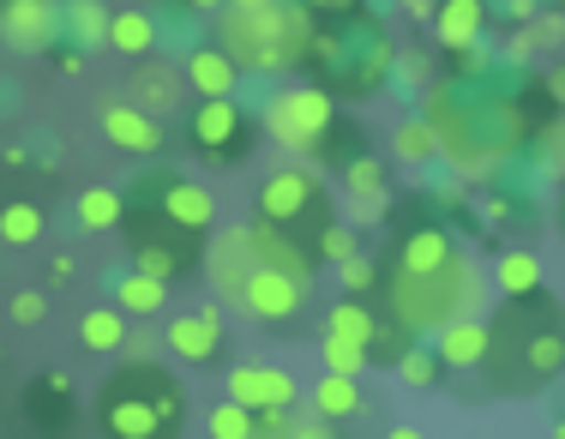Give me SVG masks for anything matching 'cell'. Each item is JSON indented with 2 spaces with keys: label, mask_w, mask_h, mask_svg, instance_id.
I'll list each match as a JSON object with an SVG mask.
<instances>
[{
  "label": "cell",
  "mask_w": 565,
  "mask_h": 439,
  "mask_svg": "<svg viewBox=\"0 0 565 439\" xmlns=\"http://www.w3.org/2000/svg\"><path fill=\"white\" fill-rule=\"evenodd\" d=\"M289 439H326V428H319V421H295L289 416Z\"/></svg>",
  "instance_id": "39"
},
{
  "label": "cell",
  "mask_w": 565,
  "mask_h": 439,
  "mask_svg": "<svg viewBox=\"0 0 565 439\" xmlns=\"http://www.w3.org/2000/svg\"><path fill=\"white\" fill-rule=\"evenodd\" d=\"M217 205L199 181L174 175V169H151L127 188V229L132 235H174V242H199L211 229Z\"/></svg>",
  "instance_id": "5"
},
{
  "label": "cell",
  "mask_w": 565,
  "mask_h": 439,
  "mask_svg": "<svg viewBox=\"0 0 565 439\" xmlns=\"http://www.w3.org/2000/svg\"><path fill=\"white\" fill-rule=\"evenodd\" d=\"M97 416L109 439H174L186 428V392L169 367L157 362H127L103 379Z\"/></svg>",
  "instance_id": "2"
},
{
  "label": "cell",
  "mask_w": 565,
  "mask_h": 439,
  "mask_svg": "<svg viewBox=\"0 0 565 439\" xmlns=\"http://www.w3.org/2000/svg\"><path fill=\"white\" fill-rule=\"evenodd\" d=\"M253 242H259V259L271 265V271H282V277H295V283H313V253L307 247H295V242H282L277 229H265V223H253Z\"/></svg>",
  "instance_id": "19"
},
{
  "label": "cell",
  "mask_w": 565,
  "mask_h": 439,
  "mask_svg": "<svg viewBox=\"0 0 565 439\" xmlns=\"http://www.w3.org/2000/svg\"><path fill=\"white\" fill-rule=\"evenodd\" d=\"M265 121H271V132L289 144V151H313V144L331 132V121H338V103H331L326 90L301 85V90H282L271 109H265Z\"/></svg>",
  "instance_id": "7"
},
{
  "label": "cell",
  "mask_w": 565,
  "mask_h": 439,
  "mask_svg": "<svg viewBox=\"0 0 565 439\" xmlns=\"http://www.w3.org/2000/svg\"><path fill=\"white\" fill-rule=\"evenodd\" d=\"M481 296V277L469 259H451L446 271H403L392 265L385 271V313H392L397 331H434V338H446L451 325H463V319H476Z\"/></svg>",
  "instance_id": "3"
},
{
  "label": "cell",
  "mask_w": 565,
  "mask_h": 439,
  "mask_svg": "<svg viewBox=\"0 0 565 439\" xmlns=\"http://www.w3.org/2000/svg\"><path fill=\"white\" fill-rule=\"evenodd\" d=\"M0 242H12V247H36V242H43V205H31V199L0 205Z\"/></svg>",
  "instance_id": "23"
},
{
  "label": "cell",
  "mask_w": 565,
  "mask_h": 439,
  "mask_svg": "<svg viewBox=\"0 0 565 439\" xmlns=\"http://www.w3.org/2000/svg\"><path fill=\"white\" fill-rule=\"evenodd\" d=\"M55 31H61V12L43 7V0H12V7H0V36L12 49H49Z\"/></svg>",
  "instance_id": "15"
},
{
  "label": "cell",
  "mask_w": 565,
  "mask_h": 439,
  "mask_svg": "<svg viewBox=\"0 0 565 439\" xmlns=\"http://www.w3.org/2000/svg\"><path fill=\"white\" fill-rule=\"evenodd\" d=\"M66 24L78 31V43H90V36L109 31V19H103V7H66Z\"/></svg>",
  "instance_id": "35"
},
{
  "label": "cell",
  "mask_w": 565,
  "mask_h": 439,
  "mask_svg": "<svg viewBox=\"0 0 565 439\" xmlns=\"http://www.w3.org/2000/svg\"><path fill=\"white\" fill-rule=\"evenodd\" d=\"M253 433H259V416L241 409V404H223L217 416H211V439H253Z\"/></svg>",
  "instance_id": "30"
},
{
  "label": "cell",
  "mask_w": 565,
  "mask_h": 439,
  "mask_svg": "<svg viewBox=\"0 0 565 439\" xmlns=\"http://www.w3.org/2000/svg\"><path fill=\"white\" fill-rule=\"evenodd\" d=\"M228 397H235L241 409H253V416L277 409V367H235V374H228Z\"/></svg>",
  "instance_id": "21"
},
{
  "label": "cell",
  "mask_w": 565,
  "mask_h": 439,
  "mask_svg": "<svg viewBox=\"0 0 565 439\" xmlns=\"http://www.w3.org/2000/svg\"><path fill=\"white\" fill-rule=\"evenodd\" d=\"M235 78H241V66L228 61L223 49H199V55L186 61V85H193L205 103H223L228 90H235Z\"/></svg>",
  "instance_id": "18"
},
{
  "label": "cell",
  "mask_w": 565,
  "mask_h": 439,
  "mask_svg": "<svg viewBox=\"0 0 565 439\" xmlns=\"http://www.w3.org/2000/svg\"><path fill=\"white\" fill-rule=\"evenodd\" d=\"M193 151L205 157V163H235V157H247V115L235 109V97L199 103L193 109Z\"/></svg>",
  "instance_id": "8"
},
{
  "label": "cell",
  "mask_w": 565,
  "mask_h": 439,
  "mask_svg": "<svg viewBox=\"0 0 565 439\" xmlns=\"http://www.w3.org/2000/svg\"><path fill=\"white\" fill-rule=\"evenodd\" d=\"M559 367H565V319L547 296L505 301L488 319V362H481V374H488V385L500 397L542 392Z\"/></svg>",
  "instance_id": "1"
},
{
  "label": "cell",
  "mask_w": 565,
  "mask_h": 439,
  "mask_svg": "<svg viewBox=\"0 0 565 439\" xmlns=\"http://www.w3.org/2000/svg\"><path fill=\"white\" fill-rule=\"evenodd\" d=\"M43 313H49V296H36V289H19V296H12V319H19V325H36Z\"/></svg>",
  "instance_id": "37"
},
{
  "label": "cell",
  "mask_w": 565,
  "mask_h": 439,
  "mask_svg": "<svg viewBox=\"0 0 565 439\" xmlns=\"http://www.w3.org/2000/svg\"><path fill=\"white\" fill-rule=\"evenodd\" d=\"M385 439H422V433H415V428H392V433H385Z\"/></svg>",
  "instance_id": "41"
},
{
  "label": "cell",
  "mask_w": 565,
  "mask_h": 439,
  "mask_svg": "<svg viewBox=\"0 0 565 439\" xmlns=\"http://www.w3.org/2000/svg\"><path fill=\"white\" fill-rule=\"evenodd\" d=\"M109 43L120 49V55H139V61H151L157 24L145 19V12H115V19H109Z\"/></svg>",
  "instance_id": "24"
},
{
  "label": "cell",
  "mask_w": 565,
  "mask_h": 439,
  "mask_svg": "<svg viewBox=\"0 0 565 439\" xmlns=\"http://www.w3.org/2000/svg\"><path fill=\"white\" fill-rule=\"evenodd\" d=\"M259 223L319 259V235L331 229V193L319 188L307 169H277L259 188Z\"/></svg>",
  "instance_id": "6"
},
{
  "label": "cell",
  "mask_w": 565,
  "mask_h": 439,
  "mask_svg": "<svg viewBox=\"0 0 565 439\" xmlns=\"http://www.w3.org/2000/svg\"><path fill=\"white\" fill-rule=\"evenodd\" d=\"M78 223L85 229H115V223H127V199L109 188H85L78 193Z\"/></svg>",
  "instance_id": "26"
},
{
  "label": "cell",
  "mask_w": 565,
  "mask_h": 439,
  "mask_svg": "<svg viewBox=\"0 0 565 439\" xmlns=\"http://www.w3.org/2000/svg\"><path fill=\"white\" fill-rule=\"evenodd\" d=\"M319 416H326V421H349V416H355V409H361V392H355V379H343V374H326V379H319Z\"/></svg>",
  "instance_id": "27"
},
{
  "label": "cell",
  "mask_w": 565,
  "mask_h": 439,
  "mask_svg": "<svg viewBox=\"0 0 565 439\" xmlns=\"http://www.w3.org/2000/svg\"><path fill=\"white\" fill-rule=\"evenodd\" d=\"M223 55L247 73H277V66H295L313 43V24H307L301 7H277V0H241V7L223 12L217 24Z\"/></svg>",
  "instance_id": "4"
},
{
  "label": "cell",
  "mask_w": 565,
  "mask_h": 439,
  "mask_svg": "<svg viewBox=\"0 0 565 439\" xmlns=\"http://www.w3.org/2000/svg\"><path fill=\"white\" fill-rule=\"evenodd\" d=\"M559 229H565V205H559Z\"/></svg>",
  "instance_id": "43"
},
{
  "label": "cell",
  "mask_w": 565,
  "mask_h": 439,
  "mask_svg": "<svg viewBox=\"0 0 565 439\" xmlns=\"http://www.w3.org/2000/svg\"><path fill=\"white\" fill-rule=\"evenodd\" d=\"M343 181H349V193H355V199H385V169H380V157H355Z\"/></svg>",
  "instance_id": "31"
},
{
  "label": "cell",
  "mask_w": 565,
  "mask_h": 439,
  "mask_svg": "<svg viewBox=\"0 0 565 439\" xmlns=\"http://www.w3.org/2000/svg\"><path fill=\"white\" fill-rule=\"evenodd\" d=\"M169 350L181 362H211L223 350V313L217 308H193V313H174L169 319Z\"/></svg>",
  "instance_id": "13"
},
{
  "label": "cell",
  "mask_w": 565,
  "mask_h": 439,
  "mask_svg": "<svg viewBox=\"0 0 565 439\" xmlns=\"http://www.w3.org/2000/svg\"><path fill=\"white\" fill-rule=\"evenodd\" d=\"M326 374H343V379H355L361 367H367V350H361V343H343V338H326Z\"/></svg>",
  "instance_id": "32"
},
{
  "label": "cell",
  "mask_w": 565,
  "mask_h": 439,
  "mask_svg": "<svg viewBox=\"0 0 565 439\" xmlns=\"http://www.w3.org/2000/svg\"><path fill=\"white\" fill-rule=\"evenodd\" d=\"M500 289L511 301L542 296V259H535V253H505V259H500Z\"/></svg>",
  "instance_id": "25"
},
{
  "label": "cell",
  "mask_w": 565,
  "mask_h": 439,
  "mask_svg": "<svg viewBox=\"0 0 565 439\" xmlns=\"http://www.w3.org/2000/svg\"><path fill=\"white\" fill-rule=\"evenodd\" d=\"M301 296H307V289L295 283V277H282V271H271V265H265V271L247 283L241 308H247L253 319H265V325H282V319H295V308H301Z\"/></svg>",
  "instance_id": "14"
},
{
  "label": "cell",
  "mask_w": 565,
  "mask_h": 439,
  "mask_svg": "<svg viewBox=\"0 0 565 439\" xmlns=\"http://www.w3.org/2000/svg\"><path fill=\"white\" fill-rule=\"evenodd\" d=\"M127 253H132V271L157 277V283H174V277H186L193 265H205L199 242H174V235H132L127 229Z\"/></svg>",
  "instance_id": "12"
},
{
  "label": "cell",
  "mask_w": 565,
  "mask_h": 439,
  "mask_svg": "<svg viewBox=\"0 0 565 439\" xmlns=\"http://www.w3.org/2000/svg\"><path fill=\"white\" fill-rule=\"evenodd\" d=\"M343 277H349L355 289H367V283H373V265H367V259H349V265H343Z\"/></svg>",
  "instance_id": "38"
},
{
  "label": "cell",
  "mask_w": 565,
  "mask_h": 439,
  "mask_svg": "<svg viewBox=\"0 0 565 439\" xmlns=\"http://www.w3.org/2000/svg\"><path fill=\"white\" fill-rule=\"evenodd\" d=\"M554 97L565 103V66H559V73H554Z\"/></svg>",
  "instance_id": "40"
},
{
  "label": "cell",
  "mask_w": 565,
  "mask_h": 439,
  "mask_svg": "<svg viewBox=\"0 0 565 439\" xmlns=\"http://www.w3.org/2000/svg\"><path fill=\"white\" fill-rule=\"evenodd\" d=\"M205 271H211V283L223 289V296H247V283L265 271V259H259V242H253V229H223L217 242L205 247Z\"/></svg>",
  "instance_id": "9"
},
{
  "label": "cell",
  "mask_w": 565,
  "mask_h": 439,
  "mask_svg": "<svg viewBox=\"0 0 565 439\" xmlns=\"http://www.w3.org/2000/svg\"><path fill=\"white\" fill-rule=\"evenodd\" d=\"M451 259H463V253L451 247V235L434 229V223H422V229L403 235V247H397L392 265H403V271H446Z\"/></svg>",
  "instance_id": "17"
},
{
  "label": "cell",
  "mask_w": 565,
  "mask_h": 439,
  "mask_svg": "<svg viewBox=\"0 0 565 439\" xmlns=\"http://www.w3.org/2000/svg\"><path fill=\"white\" fill-rule=\"evenodd\" d=\"M326 338H343V343H361L367 355H385V362H403V331H385V319H373L361 301H338L326 313Z\"/></svg>",
  "instance_id": "11"
},
{
  "label": "cell",
  "mask_w": 565,
  "mask_h": 439,
  "mask_svg": "<svg viewBox=\"0 0 565 439\" xmlns=\"http://www.w3.org/2000/svg\"><path fill=\"white\" fill-rule=\"evenodd\" d=\"M319 259L349 265V259H355V229H349V223H331V229L319 235Z\"/></svg>",
  "instance_id": "33"
},
{
  "label": "cell",
  "mask_w": 565,
  "mask_h": 439,
  "mask_svg": "<svg viewBox=\"0 0 565 439\" xmlns=\"http://www.w3.org/2000/svg\"><path fill=\"white\" fill-rule=\"evenodd\" d=\"M434 36H439V49H469L481 36V7L476 0H451V7H439Z\"/></svg>",
  "instance_id": "22"
},
{
  "label": "cell",
  "mask_w": 565,
  "mask_h": 439,
  "mask_svg": "<svg viewBox=\"0 0 565 439\" xmlns=\"http://www.w3.org/2000/svg\"><path fill=\"white\" fill-rule=\"evenodd\" d=\"M103 132H109V144H120V151H132V157L163 151V127H157L151 115H139L132 103H109V109H103Z\"/></svg>",
  "instance_id": "16"
},
{
  "label": "cell",
  "mask_w": 565,
  "mask_h": 439,
  "mask_svg": "<svg viewBox=\"0 0 565 439\" xmlns=\"http://www.w3.org/2000/svg\"><path fill=\"white\" fill-rule=\"evenodd\" d=\"M127 103L139 115H151V121H163V115L186 109V66H169V61H139L127 73Z\"/></svg>",
  "instance_id": "10"
},
{
  "label": "cell",
  "mask_w": 565,
  "mask_h": 439,
  "mask_svg": "<svg viewBox=\"0 0 565 439\" xmlns=\"http://www.w3.org/2000/svg\"><path fill=\"white\" fill-rule=\"evenodd\" d=\"M78 338H85L90 350H120V343H127V325H120L115 308H90L78 319Z\"/></svg>",
  "instance_id": "28"
},
{
  "label": "cell",
  "mask_w": 565,
  "mask_h": 439,
  "mask_svg": "<svg viewBox=\"0 0 565 439\" xmlns=\"http://www.w3.org/2000/svg\"><path fill=\"white\" fill-rule=\"evenodd\" d=\"M397 157L427 163V157H434V127H403V132H397Z\"/></svg>",
  "instance_id": "34"
},
{
  "label": "cell",
  "mask_w": 565,
  "mask_h": 439,
  "mask_svg": "<svg viewBox=\"0 0 565 439\" xmlns=\"http://www.w3.org/2000/svg\"><path fill=\"white\" fill-rule=\"evenodd\" d=\"M439 362H446V367H481V362H488V325H481V319L451 325L446 338H439Z\"/></svg>",
  "instance_id": "20"
},
{
  "label": "cell",
  "mask_w": 565,
  "mask_h": 439,
  "mask_svg": "<svg viewBox=\"0 0 565 439\" xmlns=\"http://www.w3.org/2000/svg\"><path fill=\"white\" fill-rule=\"evenodd\" d=\"M403 374H409L415 385H434V374H439V367H446V362H439V355H422V350H409V355H403Z\"/></svg>",
  "instance_id": "36"
},
{
  "label": "cell",
  "mask_w": 565,
  "mask_h": 439,
  "mask_svg": "<svg viewBox=\"0 0 565 439\" xmlns=\"http://www.w3.org/2000/svg\"><path fill=\"white\" fill-rule=\"evenodd\" d=\"M163 289H169V283L132 271V277H120V283H115V301H120L127 313H157V308H163Z\"/></svg>",
  "instance_id": "29"
},
{
  "label": "cell",
  "mask_w": 565,
  "mask_h": 439,
  "mask_svg": "<svg viewBox=\"0 0 565 439\" xmlns=\"http://www.w3.org/2000/svg\"><path fill=\"white\" fill-rule=\"evenodd\" d=\"M253 439H289V433H265V428H259V433H253Z\"/></svg>",
  "instance_id": "42"
}]
</instances>
